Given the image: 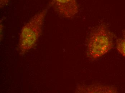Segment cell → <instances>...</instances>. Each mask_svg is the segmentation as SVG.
Segmentation results:
<instances>
[{
  "label": "cell",
  "instance_id": "obj_1",
  "mask_svg": "<svg viewBox=\"0 0 125 93\" xmlns=\"http://www.w3.org/2000/svg\"><path fill=\"white\" fill-rule=\"evenodd\" d=\"M113 33L104 23L96 26L90 32L87 41V55L89 59H99L113 46Z\"/></svg>",
  "mask_w": 125,
  "mask_h": 93
},
{
  "label": "cell",
  "instance_id": "obj_2",
  "mask_svg": "<svg viewBox=\"0 0 125 93\" xmlns=\"http://www.w3.org/2000/svg\"><path fill=\"white\" fill-rule=\"evenodd\" d=\"M48 8H46L34 15L23 27L19 38L20 53L24 54L33 48L40 37Z\"/></svg>",
  "mask_w": 125,
  "mask_h": 93
},
{
  "label": "cell",
  "instance_id": "obj_3",
  "mask_svg": "<svg viewBox=\"0 0 125 93\" xmlns=\"http://www.w3.org/2000/svg\"><path fill=\"white\" fill-rule=\"evenodd\" d=\"M51 4L59 14L66 18H73L79 12L76 0H52Z\"/></svg>",
  "mask_w": 125,
  "mask_h": 93
},
{
  "label": "cell",
  "instance_id": "obj_4",
  "mask_svg": "<svg viewBox=\"0 0 125 93\" xmlns=\"http://www.w3.org/2000/svg\"><path fill=\"white\" fill-rule=\"evenodd\" d=\"M77 91L80 93H115L116 89L114 87L101 85H80Z\"/></svg>",
  "mask_w": 125,
  "mask_h": 93
},
{
  "label": "cell",
  "instance_id": "obj_5",
  "mask_svg": "<svg viewBox=\"0 0 125 93\" xmlns=\"http://www.w3.org/2000/svg\"><path fill=\"white\" fill-rule=\"evenodd\" d=\"M116 48L119 52L125 57V30L123 31L122 37L116 41Z\"/></svg>",
  "mask_w": 125,
  "mask_h": 93
},
{
  "label": "cell",
  "instance_id": "obj_6",
  "mask_svg": "<svg viewBox=\"0 0 125 93\" xmlns=\"http://www.w3.org/2000/svg\"><path fill=\"white\" fill-rule=\"evenodd\" d=\"M10 0H0V7L2 8L6 6Z\"/></svg>",
  "mask_w": 125,
  "mask_h": 93
}]
</instances>
